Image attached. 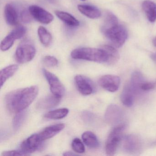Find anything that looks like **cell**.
Wrapping results in <instances>:
<instances>
[{
    "label": "cell",
    "mask_w": 156,
    "mask_h": 156,
    "mask_svg": "<svg viewBox=\"0 0 156 156\" xmlns=\"http://www.w3.org/2000/svg\"><path fill=\"white\" fill-rule=\"evenodd\" d=\"M38 93L39 88L36 86L13 90L5 97L6 107L11 113L23 111L34 101Z\"/></svg>",
    "instance_id": "6da1fadb"
},
{
    "label": "cell",
    "mask_w": 156,
    "mask_h": 156,
    "mask_svg": "<svg viewBox=\"0 0 156 156\" xmlns=\"http://www.w3.org/2000/svg\"><path fill=\"white\" fill-rule=\"evenodd\" d=\"M71 56L76 60H86L98 63H106L108 60L105 52L101 48H78L72 52Z\"/></svg>",
    "instance_id": "7a4b0ae2"
},
{
    "label": "cell",
    "mask_w": 156,
    "mask_h": 156,
    "mask_svg": "<svg viewBox=\"0 0 156 156\" xmlns=\"http://www.w3.org/2000/svg\"><path fill=\"white\" fill-rule=\"evenodd\" d=\"M36 52L33 43L30 40H23L16 49L15 55L16 62L20 64L29 62L35 57Z\"/></svg>",
    "instance_id": "3957f363"
},
{
    "label": "cell",
    "mask_w": 156,
    "mask_h": 156,
    "mask_svg": "<svg viewBox=\"0 0 156 156\" xmlns=\"http://www.w3.org/2000/svg\"><path fill=\"white\" fill-rule=\"evenodd\" d=\"M103 34L108 39L112 46L118 48L123 46L128 36L126 27L119 24L107 30Z\"/></svg>",
    "instance_id": "277c9868"
},
{
    "label": "cell",
    "mask_w": 156,
    "mask_h": 156,
    "mask_svg": "<svg viewBox=\"0 0 156 156\" xmlns=\"http://www.w3.org/2000/svg\"><path fill=\"white\" fill-rule=\"evenodd\" d=\"M126 126L125 124H119L112 129L106 143L105 151L107 155L108 156L115 155L122 139V134Z\"/></svg>",
    "instance_id": "5b68a950"
},
{
    "label": "cell",
    "mask_w": 156,
    "mask_h": 156,
    "mask_svg": "<svg viewBox=\"0 0 156 156\" xmlns=\"http://www.w3.org/2000/svg\"><path fill=\"white\" fill-rule=\"evenodd\" d=\"M27 30L24 26H20L12 30L6 37L2 41L1 50L6 51L9 50L17 40L21 39L26 34Z\"/></svg>",
    "instance_id": "8992f818"
},
{
    "label": "cell",
    "mask_w": 156,
    "mask_h": 156,
    "mask_svg": "<svg viewBox=\"0 0 156 156\" xmlns=\"http://www.w3.org/2000/svg\"><path fill=\"white\" fill-rule=\"evenodd\" d=\"M44 74L49 83L50 90L53 94L62 98L65 93L64 86L56 76L46 69L43 70Z\"/></svg>",
    "instance_id": "52a82bcc"
},
{
    "label": "cell",
    "mask_w": 156,
    "mask_h": 156,
    "mask_svg": "<svg viewBox=\"0 0 156 156\" xmlns=\"http://www.w3.org/2000/svg\"><path fill=\"white\" fill-rule=\"evenodd\" d=\"M42 142L39 134H33L22 143L20 151L25 155H29L40 149Z\"/></svg>",
    "instance_id": "ba28073f"
},
{
    "label": "cell",
    "mask_w": 156,
    "mask_h": 156,
    "mask_svg": "<svg viewBox=\"0 0 156 156\" xmlns=\"http://www.w3.org/2000/svg\"><path fill=\"white\" fill-rule=\"evenodd\" d=\"M29 11L33 19L43 24H49L54 19L52 14L49 12L36 5L30 6Z\"/></svg>",
    "instance_id": "9c48e42d"
},
{
    "label": "cell",
    "mask_w": 156,
    "mask_h": 156,
    "mask_svg": "<svg viewBox=\"0 0 156 156\" xmlns=\"http://www.w3.org/2000/svg\"><path fill=\"white\" fill-rule=\"evenodd\" d=\"M98 83L101 87L108 92H116L120 85V80L119 76L113 75H106L100 77Z\"/></svg>",
    "instance_id": "30bf717a"
},
{
    "label": "cell",
    "mask_w": 156,
    "mask_h": 156,
    "mask_svg": "<svg viewBox=\"0 0 156 156\" xmlns=\"http://www.w3.org/2000/svg\"><path fill=\"white\" fill-rule=\"evenodd\" d=\"M141 141L135 135H127L123 139V148L129 153H136L141 149Z\"/></svg>",
    "instance_id": "8fae6325"
},
{
    "label": "cell",
    "mask_w": 156,
    "mask_h": 156,
    "mask_svg": "<svg viewBox=\"0 0 156 156\" xmlns=\"http://www.w3.org/2000/svg\"><path fill=\"white\" fill-rule=\"evenodd\" d=\"M74 81L77 89L82 94L87 96L93 93L94 90L93 83L87 77L78 75L75 77Z\"/></svg>",
    "instance_id": "7c38bea8"
},
{
    "label": "cell",
    "mask_w": 156,
    "mask_h": 156,
    "mask_svg": "<svg viewBox=\"0 0 156 156\" xmlns=\"http://www.w3.org/2000/svg\"><path fill=\"white\" fill-rule=\"evenodd\" d=\"M122 109L116 105H111L107 108L105 119L107 123L112 125L118 123L123 117Z\"/></svg>",
    "instance_id": "4fadbf2b"
},
{
    "label": "cell",
    "mask_w": 156,
    "mask_h": 156,
    "mask_svg": "<svg viewBox=\"0 0 156 156\" xmlns=\"http://www.w3.org/2000/svg\"><path fill=\"white\" fill-rule=\"evenodd\" d=\"M62 98L53 94L42 98L36 104V108L40 110H47L56 106L61 101Z\"/></svg>",
    "instance_id": "5bb4252c"
},
{
    "label": "cell",
    "mask_w": 156,
    "mask_h": 156,
    "mask_svg": "<svg viewBox=\"0 0 156 156\" xmlns=\"http://www.w3.org/2000/svg\"><path fill=\"white\" fill-rule=\"evenodd\" d=\"M65 126L64 124H57L51 125L49 126L46 127L43 130H42L39 133V136L43 141L49 139L61 132L64 129Z\"/></svg>",
    "instance_id": "9a60e30c"
},
{
    "label": "cell",
    "mask_w": 156,
    "mask_h": 156,
    "mask_svg": "<svg viewBox=\"0 0 156 156\" xmlns=\"http://www.w3.org/2000/svg\"><path fill=\"white\" fill-rule=\"evenodd\" d=\"M4 17L6 22L11 26H15L19 21V13L16 8L11 4H6L4 8Z\"/></svg>",
    "instance_id": "2e32d148"
},
{
    "label": "cell",
    "mask_w": 156,
    "mask_h": 156,
    "mask_svg": "<svg viewBox=\"0 0 156 156\" xmlns=\"http://www.w3.org/2000/svg\"><path fill=\"white\" fill-rule=\"evenodd\" d=\"M136 94L130 83L127 84L124 87L121 93L120 99L122 104L127 107L133 105Z\"/></svg>",
    "instance_id": "e0dca14e"
},
{
    "label": "cell",
    "mask_w": 156,
    "mask_h": 156,
    "mask_svg": "<svg viewBox=\"0 0 156 156\" xmlns=\"http://www.w3.org/2000/svg\"><path fill=\"white\" fill-rule=\"evenodd\" d=\"M77 9L82 14L89 19H97L101 16L100 10L92 5H78Z\"/></svg>",
    "instance_id": "ac0fdd59"
},
{
    "label": "cell",
    "mask_w": 156,
    "mask_h": 156,
    "mask_svg": "<svg viewBox=\"0 0 156 156\" xmlns=\"http://www.w3.org/2000/svg\"><path fill=\"white\" fill-rule=\"evenodd\" d=\"M142 8L149 21H156V4L150 0H145L142 2Z\"/></svg>",
    "instance_id": "d6986e66"
},
{
    "label": "cell",
    "mask_w": 156,
    "mask_h": 156,
    "mask_svg": "<svg viewBox=\"0 0 156 156\" xmlns=\"http://www.w3.org/2000/svg\"><path fill=\"white\" fill-rule=\"evenodd\" d=\"M55 15L63 22L69 27L74 28L80 25L79 21L68 12L61 11H55Z\"/></svg>",
    "instance_id": "ffe728a7"
},
{
    "label": "cell",
    "mask_w": 156,
    "mask_h": 156,
    "mask_svg": "<svg viewBox=\"0 0 156 156\" xmlns=\"http://www.w3.org/2000/svg\"><path fill=\"white\" fill-rule=\"evenodd\" d=\"M101 48L105 51L107 56V63L113 65L117 62L119 60V55L115 47L112 45H103L101 46Z\"/></svg>",
    "instance_id": "44dd1931"
},
{
    "label": "cell",
    "mask_w": 156,
    "mask_h": 156,
    "mask_svg": "<svg viewBox=\"0 0 156 156\" xmlns=\"http://www.w3.org/2000/svg\"><path fill=\"white\" fill-rule=\"evenodd\" d=\"M18 67L17 65H11L3 68L0 72V80L1 87H2L5 82L12 76L18 71Z\"/></svg>",
    "instance_id": "7402d4cb"
},
{
    "label": "cell",
    "mask_w": 156,
    "mask_h": 156,
    "mask_svg": "<svg viewBox=\"0 0 156 156\" xmlns=\"http://www.w3.org/2000/svg\"><path fill=\"white\" fill-rule=\"evenodd\" d=\"M82 139L85 145L91 148H97L99 147V142L97 137L91 131L84 132L82 135Z\"/></svg>",
    "instance_id": "603a6c76"
},
{
    "label": "cell",
    "mask_w": 156,
    "mask_h": 156,
    "mask_svg": "<svg viewBox=\"0 0 156 156\" xmlns=\"http://www.w3.org/2000/svg\"><path fill=\"white\" fill-rule=\"evenodd\" d=\"M145 81L144 77L140 72H135L132 74L129 83L134 89L136 94L141 93L140 87Z\"/></svg>",
    "instance_id": "cb8c5ba5"
},
{
    "label": "cell",
    "mask_w": 156,
    "mask_h": 156,
    "mask_svg": "<svg viewBox=\"0 0 156 156\" xmlns=\"http://www.w3.org/2000/svg\"><path fill=\"white\" fill-rule=\"evenodd\" d=\"M117 24H118V20L116 16L111 12H107L105 15L104 24L101 28L102 32L103 33L107 30Z\"/></svg>",
    "instance_id": "d4e9b609"
},
{
    "label": "cell",
    "mask_w": 156,
    "mask_h": 156,
    "mask_svg": "<svg viewBox=\"0 0 156 156\" xmlns=\"http://www.w3.org/2000/svg\"><path fill=\"white\" fill-rule=\"evenodd\" d=\"M38 34L40 41L43 45L48 47L51 44L52 36L47 29L42 26H40L38 29Z\"/></svg>",
    "instance_id": "484cf974"
},
{
    "label": "cell",
    "mask_w": 156,
    "mask_h": 156,
    "mask_svg": "<svg viewBox=\"0 0 156 156\" xmlns=\"http://www.w3.org/2000/svg\"><path fill=\"white\" fill-rule=\"evenodd\" d=\"M69 109L67 108H61L49 111L44 115V117L48 119H60L64 118L68 115Z\"/></svg>",
    "instance_id": "4316f807"
},
{
    "label": "cell",
    "mask_w": 156,
    "mask_h": 156,
    "mask_svg": "<svg viewBox=\"0 0 156 156\" xmlns=\"http://www.w3.org/2000/svg\"><path fill=\"white\" fill-rule=\"evenodd\" d=\"M26 115L27 113L24 110L18 112L16 114V115L13 118L12 122L13 128L15 130H18L21 126L26 118Z\"/></svg>",
    "instance_id": "83f0119b"
},
{
    "label": "cell",
    "mask_w": 156,
    "mask_h": 156,
    "mask_svg": "<svg viewBox=\"0 0 156 156\" xmlns=\"http://www.w3.org/2000/svg\"><path fill=\"white\" fill-rule=\"evenodd\" d=\"M72 148L75 152L77 153H83L85 151V148L82 140L78 138H76L72 143Z\"/></svg>",
    "instance_id": "f1b7e54d"
},
{
    "label": "cell",
    "mask_w": 156,
    "mask_h": 156,
    "mask_svg": "<svg viewBox=\"0 0 156 156\" xmlns=\"http://www.w3.org/2000/svg\"><path fill=\"white\" fill-rule=\"evenodd\" d=\"M43 62L48 67H55L58 65V61L55 57L51 55L45 56L43 59Z\"/></svg>",
    "instance_id": "f546056e"
},
{
    "label": "cell",
    "mask_w": 156,
    "mask_h": 156,
    "mask_svg": "<svg viewBox=\"0 0 156 156\" xmlns=\"http://www.w3.org/2000/svg\"><path fill=\"white\" fill-rule=\"evenodd\" d=\"M20 18L22 21L24 23H29L31 22L33 17L28 10L26 9H23L22 10L20 14Z\"/></svg>",
    "instance_id": "4dcf8cb0"
},
{
    "label": "cell",
    "mask_w": 156,
    "mask_h": 156,
    "mask_svg": "<svg viewBox=\"0 0 156 156\" xmlns=\"http://www.w3.org/2000/svg\"><path fill=\"white\" fill-rule=\"evenodd\" d=\"M155 83L153 82H147L145 81L140 87L141 92H147L150 90H152L155 87Z\"/></svg>",
    "instance_id": "1f68e13d"
},
{
    "label": "cell",
    "mask_w": 156,
    "mask_h": 156,
    "mask_svg": "<svg viewBox=\"0 0 156 156\" xmlns=\"http://www.w3.org/2000/svg\"><path fill=\"white\" fill-rule=\"evenodd\" d=\"M25 155L20 151L12 150L4 151L2 154V156H23Z\"/></svg>",
    "instance_id": "d6a6232c"
},
{
    "label": "cell",
    "mask_w": 156,
    "mask_h": 156,
    "mask_svg": "<svg viewBox=\"0 0 156 156\" xmlns=\"http://www.w3.org/2000/svg\"><path fill=\"white\" fill-rule=\"evenodd\" d=\"M77 155V154L73 153V152H71V151H67V152H65V153L63 154V156H75V155Z\"/></svg>",
    "instance_id": "836d02e7"
},
{
    "label": "cell",
    "mask_w": 156,
    "mask_h": 156,
    "mask_svg": "<svg viewBox=\"0 0 156 156\" xmlns=\"http://www.w3.org/2000/svg\"><path fill=\"white\" fill-rule=\"evenodd\" d=\"M151 59L156 63V53H153L151 55Z\"/></svg>",
    "instance_id": "e575fe53"
},
{
    "label": "cell",
    "mask_w": 156,
    "mask_h": 156,
    "mask_svg": "<svg viewBox=\"0 0 156 156\" xmlns=\"http://www.w3.org/2000/svg\"><path fill=\"white\" fill-rule=\"evenodd\" d=\"M48 1L51 3H55L57 1V0H48Z\"/></svg>",
    "instance_id": "d590c367"
},
{
    "label": "cell",
    "mask_w": 156,
    "mask_h": 156,
    "mask_svg": "<svg viewBox=\"0 0 156 156\" xmlns=\"http://www.w3.org/2000/svg\"><path fill=\"white\" fill-rule=\"evenodd\" d=\"M153 43L154 45L156 47V37L154 38L153 40Z\"/></svg>",
    "instance_id": "8d00e7d4"
},
{
    "label": "cell",
    "mask_w": 156,
    "mask_h": 156,
    "mask_svg": "<svg viewBox=\"0 0 156 156\" xmlns=\"http://www.w3.org/2000/svg\"><path fill=\"white\" fill-rule=\"evenodd\" d=\"M82 1H86V0H81Z\"/></svg>",
    "instance_id": "74e56055"
}]
</instances>
